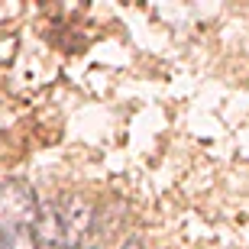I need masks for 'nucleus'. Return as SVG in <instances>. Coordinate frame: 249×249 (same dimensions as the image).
I'll use <instances>...</instances> for the list:
<instances>
[{"mask_svg":"<svg viewBox=\"0 0 249 249\" xmlns=\"http://www.w3.org/2000/svg\"><path fill=\"white\" fill-rule=\"evenodd\" d=\"M29 233H33L36 246H39V243L49 246V249L65 246V230H62V220H58L55 207H39V213H36V220H33V227H29Z\"/></svg>","mask_w":249,"mask_h":249,"instance_id":"nucleus-3","label":"nucleus"},{"mask_svg":"<svg viewBox=\"0 0 249 249\" xmlns=\"http://www.w3.org/2000/svg\"><path fill=\"white\" fill-rule=\"evenodd\" d=\"M39 213V201H36V191L26 185V181H0V233L3 230H29L33 220Z\"/></svg>","mask_w":249,"mask_h":249,"instance_id":"nucleus-1","label":"nucleus"},{"mask_svg":"<svg viewBox=\"0 0 249 249\" xmlns=\"http://www.w3.org/2000/svg\"><path fill=\"white\" fill-rule=\"evenodd\" d=\"M120 249H142V243H139V240H136V236H129V240H126V243H123V246H120Z\"/></svg>","mask_w":249,"mask_h":249,"instance_id":"nucleus-5","label":"nucleus"},{"mask_svg":"<svg viewBox=\"0 0 249 249\" xmlns=\"http://www.w3.org/2000/svg\"><path fill=\"white\" fill-rule=\"evenodd\" d=\"M55 211H58V220H62V230H65V249L81 246L84 236H88L91 227H94L91 201H88L84 194H68L62 201V207H55Z\"/></svg>","mask_w":249,"mask_h":249,"instance_id":"nucleus-2","label":"nucleus"},{"mask_svg":"<svg viewBox=\"0 0 249 249\" xmlns=\"http://www.w3.org/2000/svg\"><path fill=\"white\" fill-rule=\"evenodd\" d=\"M10 249H39V246H36V240H33L29 230H19V233L10 236Z\"/></svg>","mask_w":249,"mask_h":249,"instance_id":"nucleus-4","label":"nucleus"},{"mask_svg":"<svg viewBox=\"0 0 249 249\" xmlns=\"http://www.w3.org/2000/svg\"><path fill=\"white\" fill-rule=\"evenodd\" d=\"M0 249H10V236L7 233H0Z\"/></svg>","mask_w":249,"mask_h":249,"instance_id":"nucleus-6","label":"nucleus"}]
</instances>
